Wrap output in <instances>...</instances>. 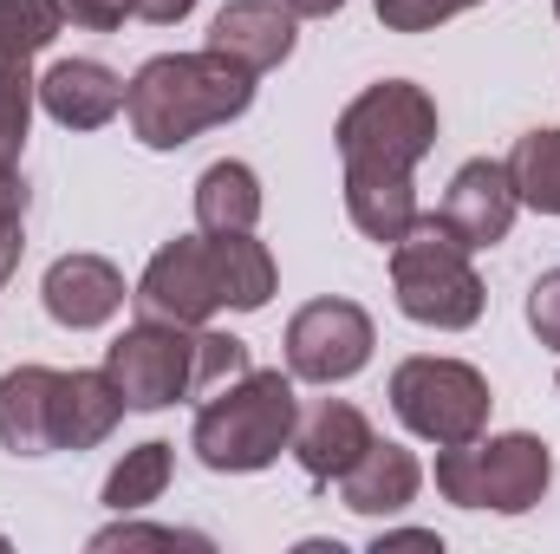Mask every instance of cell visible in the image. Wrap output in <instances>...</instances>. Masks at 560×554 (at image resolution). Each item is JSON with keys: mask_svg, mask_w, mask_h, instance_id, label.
Masks as SVG:
<instances>
[{"mask_svg": "<svg viewBox=\"0 0 560 554\" xmlns=\"http://www.w3.org/2000/svg\"><path fill=\"white\" fill-rule=\"evenodd\" d=\"M59 7H66L72 26H92V33H112V26H125V13H131V0H59Z\"/></svg>", "mask_w": 560, "mask_h": 554, "instance_id": "cell-27", "label": "cell"}, {"mask_svg": "<svg viewBox=\"0 0 560 554\" xmlns=\"http://www.w3.org/2000/svg\"><path fill=\"white\" fill-rule=\"evenodd\" d=\"M293 39H300V13L287 0H229L209 20V46L229 53L235 66H248L255 79L275 72L280 59L293 53Z\"/></svg>", "mask_w": 560, "mask_h": 554, "instance_id": "cell-11", "label": "cell"}, {"mask_svg": "<svg viewBox=\"0 0 560 554\" xmlns=\"http://www.w3.org/2000/svg\"><path fill=\"white\" fill-rule=\"evenodd\" d=\"M138 300L150 320H176V326H202L209 313L229 307V275H222V249L215 235H176L150 255L138 280Z\"/></svg>", "mask_w": 560, "mask_h": 554, "instance_id": "cell-8", "label": "cell"}, {"mask_svg": "<svg viewBox=\"0 0 560 554\" xmlns=\"http://www.w3.org/2000/svg\"><path fill=\"white\" fill-rule=\"evenodd\" d=\"M555 13H560V0H555Z\"/></svg>", "mask_w": 560, "mask_h": 554, "instance_id": "cell-32", "label": "cell"}, {"mask_svg": "<svg viewBox=\"0 0 560 554\" xmlns=\"http://www.w3.org/2000/svg\"><path fill=\"white\" fill-rule=\"evenodd\" d=\"M392 293L405 307V320L436 326V333H463L482 320V275L469 268V249L436 222L418 216L405 242H392Z\"/></svg>", "mask_w": 560, "mask_h": 554, "instance_id": "cell-6", "label": "cell"}, {"mask_svg": "<svg viewBox=\"0 0 560 554\" xmlns=\"http://www.w3.org/2000/svg\"><path fill=\"white\" fill-rule=\"evenodd\" d=\"M222 275H229V307L235 313H261L275 300V255L268 242H255V229H222Z\"/></svg>", "mask_w": 560, "mask_h": 554, "instance_id": "cell-19", "label": "cell"}, {"mask_svg": "<svg viewBox=\"0 0 560 554\" xmlns=\"http://www.w3.org/2000/svg\"><path fill=\"white\" fill-rule=\"evenodd\" d=\"M242 372H248V339L150 320V313L105 346V379L118 385L125 412H163V405H183V399H209Z\"/></svg>", "mask_w": 560, "mask_h": 554, "instance_id": "cell-2", "label": "cell"}, {"mask_svg": "<svg viewBox=\"0 0 560 554\" xmlns=\"http://www.w3.org/2000/svg\"><path fill=\"white\" fill-rule=\"evenodd\" d=\"M509 176H515V196L541 216H560V131H528L509 150Z\"/></svg>", "mask_w": 560, "mask_h": 554, "instance_id": "cell-21", "label": "cell"}, {"mask_svg": "<svg viewBox=\"0 0 560 554\" xmlns=\"http://www.w3.org/2000/svg\"><path fill=\"white\" fill-rule=\"evenodd\" d=\"M0 450L13 457L59 450V372L52 366H13L0 379Z\"/></svg>", "mask_w": 560, "mask_h": 554, "instance_id": "cell-13", "label": "cell"}, {"mask_svg": "<svg viewBox=\"0 0 560 554\" xmlns=\"http://www.w3.org/2000/svg\"><path fill=\"white\" fill-rule=\"evenodd\" d=\"M39 300H46V313L59 326L92 333V326H105L125 307V275L105 255H59L46 268V280H39Z\"/></svg>", "mask_w": 560, "mask_h": 554, "instance_id": "cell-12", "label": "cell"}, {"mask_svg": "<svg viewBox=\"0 0 560 554\" xmlns=\"http://www.w3.org/2000/svg\"><path fill=\"white\" fill-rule=\"evenodd\" d=\"M528 326H535L541 346L560 353V268H548V275L528 287Z\"/></svg>", "mask_w": 560, "mask_h": 554, "instance_id": "cell-26", "label": "cell"}, {"mask_svg": "<svg viewBox=\"0 0 560 554\" xmlns=\"http://www.w3.org/2000/svg\"><path fill=\"white\" fill-rule=\"evenodd\" d=\"M196 0H131V13L138 20H150V26H170V20H183Z\"/></svg>", "mask_w": 560, "mask_h": 554, "instance_id": "cell-28", "label": "cell"}, {"mask_svg": "<svg viewBox=\"0 0 560 554\" xmlns=\"http://www.w3.org/2000/svg\"><path fill=\"white\" fill-rule=\"evenodd\" d=\"M118 417H125V399L105 379V366L98 372H59V450L105 443L118 430Z\"/></svg>", "mask_w": 560, "mask_h": 554, "instance_id": "cell-17", "label": "cell"}, {"mask_svg": "<svg viewBox=\"0 0 560 554\" xmlns=\"http://www.w3.org/2000/svg\"><path fill=\"white\" fill-rule=\"evenodd\" d=\"M170 470H176V457H170L163 437H150V443H138V450H125V463L105 476V509H118V516L150 509V503L170 489Z\"/></svg>", "mask_w": 560, "mask_h": 554, "instance_id": "cell-20", "label": "cell"}, {"mask_svg": "<svg viewBox=\"0 0 560 554\" xmlns=\"http://www.w3.org/2000/svg\"><path fill=\"white\" fill-rule=\"evenodd\" d=\"M339 163H346V216L365 242H405L418 222V163L436 143V99L411 79L365 85L339 125Z\"/></svg>", "mask_w": 560, "mask_h": 554, "instance_id": "cell-1", "label": "cell"}, {"mask_svg": "<svg viewBox=\"0 0 560 554\" xmlns=\"http://www.w3.org/2000/svg\"><path fill=\"white\" fill-rule=\"evenodd\" d=\"M92 549H209V535H189V529H138V522H118V529H98Z\"/></svg>", "mask_w": 560, "mask_h": 554, "instance_id": "cell-25", "label": "cell"}, {"mask_svg": "<svg viewBox=\"0 0 560 554\" xmlns=\"http://www.w3.org/2000/svg\"><path fill=\"white\" fill-rule=\"evenodd\" d=\"M378 333H372V313L359 300H306L293 320H287V372L306 379V385H339L352 372H365Z\"/></svg>", "mask_w": 560, "mask_h": 554, "instance_id": "cell-9", "label": "cell"}, {"mask_svg": "<svg viewBox=\"0 0 560 554\" xmlns=\"http://www.w3.org/2000/svg\"><path fill=\"white\" fill-rule=\"evenodd\" d=\"M33 105H39L33 59H0V170H20V150H26Z\"/></svg>", "mask_w": 560, "mask_h": 554, "instance_id": "cell-22", "label": "cell"}, {"mask_svg": "<svg viewBox=\"0 0 560 554\" xmlns=\"http://www.w3.org/2000/svg\"><path fill=\"white\" fill-rule=\"evenodd\" d=\"M515 209H522V196H515V176H509V163H495V157H476V163H463L456 176H450V189H443V203H436V222L476 255V249H495V242H509V229H515Z\"/></svg>", "mask_w": 560, "mask_h": 554, "instance_id": "cell-10", "label": "cell"}, {"mask_svg": "<svg viewBox=\"0 0 560 554\" xmlns=\"http://www.w3.org/2000/svg\"><path fill=\"white\" fill-rule=\"evenodd\" d=\"M66 7L59 0H0V59H33L59 39Z\"/></svg>", "mask_w": 560, "mask_h": 554, "instance_id": "cell-23", "label": "cell"}, {"mask_svg": "<svg viewBox=\"0 0 560 554\" xmlns=\"http://www.w3.org/2000/svg\"><path fill=\"white\" fill-rule=\"evenodd\" d=\"M287 7H293L300 20H326V13H339L346 0H287Z\"/></svg>", "mask_w": 560, "mask_h": 554, "instance_id": "cell-30", "label": "cell"}, {"mask_svg": "<svg viewBox=\"0 0 560 554\" xmlns=\"http://www.w3.org/2000/svg\"><path fill=\"white\" fill-rule=\"evenodd\" d=\"M489 405H495L489 379L476 366H463V359L418 353V359H405L392 372V412H398V424L411 437H423V443H436V450L482 437L489 430Z\"/></svg>", "mask_w": 560, "mask_h": 554, "instance_id": "cell-7", "label": "cell"}, {"mask_svg": "<svg viewBox=\"0 0 560 554\" xmlns=\"http://www.w3.org/2000/svg\"><path fill=\"white\" fill-rule=\"evenodd\" d=\"M293 424H300L293 372L248 366L242 379H229L222 392L202 399V412L189 424V450L215 476H248V470H268L280 450H293Z\"/></svg>", "mask_w": 560, "mask_h": 554, "instance_id": "cell-4", "label": "cell"}, {"mask_svg": "<svg viewBox=\"0 0 560 554\" xmlns=\"http://www.w3.org/2000/svg\"><path fill=\"white\" fill-rule=\"evenodd\" d=\"M555 483V457L528 430L502 437H469L436 450V489L456 509H495V516H528Z\"/></svg>", "mask_w": 560, "mask_h": 554, "instance_id": "cell-5", "label": "cell"}, {"mask_svg": "<svg viewBox=\"0 0 560 554\" xmlns=\"http://www.w3.org/2000/svg\"><path fill=\"white\" fill-rule=\"evenodd\" d=\"M476 0H378V20L392 33H430V26H443V20H456Z\"/></svg>", "mask_w": 560, "mask_h": 554, "instance_id": "cell-24", "label": "cell"}, {"mask_svg": "<svg viewBox=\"0 0 560 554\" xmlns=\"http://www.w3.org/2000/svg\"><path fill=\"white\" fill-rule=\"evenodd\" d=\"M365 443H372V417L359 405H346V399H319L293 424V457H300V470L313 483H339L365 457Z\"/></svg>", "mask_w": 560, "mask_h": 554, "instance_id": "cell-15", "label": "cell"}, {"mask_svg": "<svg viewBox=\"0 0 560 554\" xmlns=\"http://www.w3.org/2000/svg\"><path fill=\"white\" fill-rule=\"evenodd\" d=\"M423 489V463L405 450V443H365V457L339 476V503L352 509V516H398V509H411Z\"/></svg>", "mask_w": 560, "mask_h": 554, "instance_id": "cell-16", "label": "cell"}, {"mask_svg": "<svg viewBox=\"0 0 560 554\" xmlns=\"http://www.w3.org/2000/svg\"><path fill=\"white\" fill-rule=\"evenodd\" d=\"M39 105L52 125L66 131H98L125 112V79L98 59H59L46 79H39Z\"/></svg>", "mask_w": 560, "mask_h": 554, "instance_id": "cell-14", "label": "cell"}, {"mask_svg": "<svg viewBox=\"0 0 560 554\" xmlns=\"http://www.w3.org/2000/svg\"><path fill=\"white\" fill-rule=\"evenodd\" d=\"M385 549H443V542H436L430 529H392V535L378 529V542H372V554H385Z\"/></svg>", "mask_w": 560, "mask_h": 554, "instance_id": "cell-29", "label": "cell"}, {"mask_svg": "<svg viewBox=\"0 0 560 554\" xmlns=\"http://www.w3.org/2000/svg\"><path fill=\"white\" fill-rule=\"evenodd\" d=\"M0 549H7V535H0Z\"/></svg>", "mask_w": 560, "mask_h": 554, "instance_id": "cell-31", "label": "cell"}, {"mask_svg": "<svg viewBox=\"0 0 560 554\" xmlns=\"http://www.w3.org/2000/svg\"><path fill=\"white\" fill-rule=\"evenodd\" d=\"M255 105V72L229 53H156L143 59L138 79L125 85V118L143 150H183L189 138L242 118Z\"/></svg>", "mask_w": 560, "mask_h": 554, "instance_id": "cell-3", "label": "cell"}, {"mask_svg": "<svg viewBox=\"0 0 560 554\" xmlns=\"http://www.w3.org/2000/svg\"><path fill=\"white\" fill-rule=\"evenodd\" d=\"M196 222L202 235H222V229H255L261 222V176L235 157L209 163L196 176Z\"/></svg>", "mask_w": 560, "mask_h": 554, "instance_id": "cell-18", "label": "cell"}]
</instances>
